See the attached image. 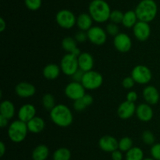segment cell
I'll return each instance as SVG.
<instances>
[{"mask_svg":"<svg viewBox=\"0 0 160 160\" xmlns=\"http://www.w3.org/2000/svg\"><path fill=\"white\" fill-rule=\"evenodd\" d=\"M112 12L109 3L105 0H92L88 6V13L96 23H105L109 20Z\"/></svg>","mask_w":160,"mask_h":160,"instance_id":"cell-1","label":"cell"},{"mask_svg":"<svg viewBox=\"0 0 160 160\" xmlns=\"http://www.w3.org/2000/svg\"><path fill=\"white\" fill-rule=\"evenodd\" d=\"M50 118L54 124L59 127L70 126L73 121V115L68 106L62 104H56L50 111Z\"/></svg>","mask_w":160,"mask_h":160,"instance_id":"cell-2","label":"cell"},{"mask_svg":"<svg viewBox=\"0 0 160 160\" xmlns=\"http://www.w3.org/2000/svg\"><path fill=\"white\" fill-rule=\"evenodd\" d=\"M134 11L138 20L150 23L157 16L158 5L155 0H142L137 5Z\"/></svg>","mask_w":160,"mask_h":160,"instance_id":"cell-3","label":"cell"},{"mask_svg":"<svg viewBox=\"0 0 160 160\" xmlns=\"http://www.w3.org/2000/svg\"><path fill=\"white\" fill-rule=\"evenodd\" d=\"M28 132L26 122L20 119L13 121L8 126V136L13 143H20L24 141Z\"/></svg>","mask_w":160,"mask_h":160,"instance_id":"cell-4","label":"cell"},{"mask_svg":"<svg viewBox=\"0 0 160 160\" xmlns=\"http://www.w3.org/2000/svg\"><path fill=\"white\" fill-rule=\"evenodd\" d=\"M81 83L86 89L95 90L102 86L103 83V77L98 72L93 70L89 71L84 73Z\"/></svg>","mask_w":160,"mask_h":160,"instance_id":"cell-5","label":"cell"},{"mask_svg":"<svg viewBox=\"0 0 160 160\" xmlns=\"http://www.w3.org/2000/svg\"><path fill=\"white\" fill-rule=\"evenodd\" d=\"M131 76L136 83L140 85H146L152 78V74L149 67L143 64L136 65L131 71Z\"/></svg>","mask_w":160,"mask_h":160,"instance_id":"cell-6","label":"cell"},{"mask_svg":"<svg viewBox=\"0 0 160 160\" xmlns=\"http://www.w3.org/2000/svg\"><path fill=\"white\" fill-rule=\"evenodd\" d=\"M61 72L67 76H72L79 69L78 60L72 53H67L62 57L60 61Z\"/></svg>","mask_w":160,"mask_h":160,"instance_id":"cell-7","label":"cell"},{"mask_svg":"<svg viewBox=\"0 0 160 160\" xmlns=\"http://www.w3.org/2000/svg\"><path fill=\"white\" fill-rule=\"evenodd\" d=\"M56 21L60 28L70 29L77 24V17L69 9H61L56 13Z\"/></svg>","mask_w":160,"mask_h":160,"instance_id":"cell-8","label":"cell"},{"mask_svg":"<svg viewBox=\"0 0 160 160\" xmlns=\"http://www.w3.org/2000/svg\"><path fill=\"white\" fill-rule=\"evenodd\" d=\"M86 89L81 83L72 81L66 86L65 95L72 100H77L81 99L85 95Z\"/></svg>","mask_w":160,"mask_h":160,"instance_id":"cell-9","label":"cell"},{"mask_svg":"<svg viewBox=\"0 0 160 160\" xmlns=\"http://www.w3.org/2000/svg\"><path fill=\"white\" fill-rule=\"evenodd\" d=\"M88 39L92 44L96 45H102L107 40V33L106 30L99 26H92L87 31Z\"/></svg>","mask_w":160,"mask_h":160,"instance_id":"cell-10","label":"cell"},{"mask_svg":"<svg viewBox=\"0 0 160 160\" xmlns=\"http://www.w3.org/2000/svg\"><path fill=\"white\" fill-rule=\"evenodd\" d=\"M133 33L136 39L140 42H145L151 35V27L149 23L138 20L133 28Z\"/></svg>","mask_w":160,"mask_h":160,"instance_id":"cell-11","label":"cell"},{"mask_svg":"<svg viewBox=\"0 0 160 160\" xmlns=\"http://www.w3.org/2000/svg\"><path fill=\"white\" fill-rule=\"evenodd\" d=\"M114 47L120 53H127L132 47V41L131 37L126 33L120 32L113 39Z\"/></svg>","mask_w":160,"mask_h":160,"instance_id":"cell-12","label":"cell"},{"mask_svg":"<svg viewBox=\"0 0 160 160\" xmlns=\"http://www.w3.org/2000/svg\"><path fill=\"white\" fill-rule=\"evenodd\" d=\"M135 104L128 100L122 102L117 108V115L121 119H129L136 113Z\"/></svg>","mask_w":160,"mask_h":160,"instance_id":"cell-13","label":"cell"},{"mask_svg":"<svg viewBox=\"0 0 160 160\" xmlns=\"http://www.w3.org/2000/svg\"><path fill=\"white\" fill-rule=\"evenodd\" d=\"M118 144L119 141L114 136L110 135L102 136L98 141V146L100 149L105 152H110V153L118 149Z\"/></svg>","mask_w":160,"mask_h":160,"instance_id":"cell-14","label":"cell"},{"mask_svg":"<svg viewBox=\"0 0 160 160\" xmlns=\"http://www.w3.org/2000/svg\"><path fill=\"white\" fill-rule=\"evenodd\" d=\"M135 114L139 120L145 122L151 121L154 115L152 108L151 105L147 103H142L138 105Z\"/></svg>","mask_w":160,"mask_h":160,"instance_id":"cell-15","label":"cell"},{"mask_svg":"<svg viewBox=\"0 0 160 160\" xmlns=\"http://www.w3.org/2000/svg\"><path fill=\"white\" fill-rule=\"evenodd\" d=\"M15 92L18 97L22 98H28L35 94L36 88L31 83L21 82L16 86Z\"/></svg>","mask_w":160,"mask_h":160,"instance_id":"cell-16","label":"cell"},{"mask_svg":"<svg viewBox=\"0 0 160 160\" xmlns=\"http://www.w3.org/2000/svg\"><path fill=\"white\" fill-rule=\"evenodd\" d=\"M142 96L145 102L148 104L156 105L159 101L160 94L159 90L154 86H147L142 91Z\"/></svg>","mask_w":160,"mask_h":160,"instance_id":"cell-17","label":"cell"},{"mask_svg":"<svg viewBox=\"0 0 160 160\" xmlns=\"http://www.w3.org/2000/svg\"><path fill=\"white\" fill-rule=\"evenodd\" d=\"M17 115H18V119L27 123L31 119H32L33 118L36 116L35 107L31 104H23L19 109Z\"/></svg>","mask_w":160,"mask_h":160,"instance_id":"cell-18","label":"cell"},{"mask_svg":"<svg viewBox=\"0 0 160 160\" xmlns=\"http://www.w3.org/2000/svg\"><path fill=\"white\" fill-rule=\"evenodd\" d=\"M78 60L79 68L81 69L83 72H87L92 70L95 61H94V58L91 53H88V52H83L78 56Z\"/></svg>","mask_w":160,"mask_h":160,"instance_id":"cell-19","label":"cell"},{"mask_svg":"<svg viewBox=\"0 0 160 160\" xmlns=\"http://www.w3.org/2000/svg\"><path fill=\"white\" fill-rule=\"evenodd\" d=\"M93 19L91 15L87 13H82L77 17V26L80 31H88L92 27Z\"/></svg>","mask_w":160,"mask_h":160,"instance_id":"cell-20","label":"cell"},{"mask_svg":"<svg viewBox=\"0 0 160 160\" xmlns=\"http://www.w3.org/2000/svg\"><path fill=\"white\" fill-rule=\"evenodd\" d=\"M28 131L32 133H39L44 130L45 127V122L42 117L37 116L27 122Z\"/></svg>","mask_w":160,"mask_h":160,"instance_id":"cell-21","label":"cell"},{"mask_svg":"<svg viewBox=\"0 0 160 160\" xmlns=\"http://www.w3.org/2000/svg\"><path fill=\"white\" fill-rule=\"evenodd\" d=\"M16 109L13 103L9 100H5L0 104V115L6 118L9 120L13 118Z\"/></svg>","mask_w":160,"mask_h":160,"instance_id":"cell-22","label":"cell"},{"mask_svg":"<svg viewBox=\"0 0 160 160\" xmlns=\"http://www.w3.org/2000/svg\"><path fill=\"white\" fill-rule=\"evenodd\" d=\"M61 72L60 66L56 64H48L44 67L43 76L48 80L56 79L59 76Z\"/></svg>","mask_w":160,"mask_h":160,"instance_id":"cell-23","label":"cell"},{"mask_svg":"<svg viewBox=\"0 0 160 160\" xmlns=\"http://www.w3.org/2000/svg\"><path fill=\"white\" fill-rule=\"evenodd\" d=\"M49 155V149L45 144H39L32 152L33 160H46Z\"/></svg>","mask_w":160,"mask_h":160,"instance_id":"cell-24","label":"cell"},{"mask_svg":"<svg viewBox=\"0 0 160 160\" xmlns=\"http://www.w3.org/2000/svg\"><path fill=\"white\" fill-rule=\"evenodd\" d=\"M138 21V18L135 11L128 10L127 12H125L124 14H123L122 24L125 28H134V25L137 24Z\"/></svg>","mask_w":160,"mask_h":160,"instance_id":"cell-25","label":"cell"},{"mask_svg":"<svg viewBox=\"0 0 160 160\" xmlns=\"http://www.w3.org/2000/svg\"><path fill=\"white\" fill-rule=\"evenodd\" d=\"M144 158V152L139 147H133L125 155L126 160H143Z\"/></svg>","mask_w":160,"mask_h":160,"instance_id":"cell-26","label":"cell"},{"mask_svg":"<svg viewBox=\"0 0 160 160\" xmlns=\"http://www.w3.org/2000/svg\"><path fill=\"white\" fill-rule=\"evenodd\" d=\"M71 152L67 147H59L56 149L52 155L53 160H70Z\"/></svg>","mask_w":160,"mask_h":160,"instance_id":"cell-27","label":"cell"},{"mask_svg":"<svg viewBox=\"0 0 160 160\" xmlns=\"http://www.w3.org/2000/svg\"><path fill=\"white\" fill-rule=\"evenodd\" d=\"M61 45H62V49L66 52L70 53L78 47V42H77L74 38L67 36V37H65L62 39Z\"/></svg>","mask_w":160,"mask_h":160,"instance_id":"cell-28","label":"cell"},{"mask_svg":"<svg viewBox=\"0 0 160 160\" xmlns=\"http://www.w3.org/2000/svg\"><path fill=\"white\" fill-rule=\"evenodd\" d=\"M42 104L43 108L49 111L56 105L54 96L50 93H46L42 97Z\"/></svg>","mask_w":160,"mask_h":160,"instance_id":"cell-29","label":"cell"},{"mask_svg":"<svg viewBox=\"0 0 160 160\" xmlns=\"http://www.w3.org/2000/svg\"><path fill=\"white\" fill-rule=\"evenodd\" d=\"M133 147V140L129 136H123L119 141L118 149L122 152H128Z\"/></svg>","mask_w":160,"mask_h":160,"instance_id":"cell-30","label":"cell"},{"mask_svg":"<svg viewBox=\"0 0 160 160\" xmlns=\"http://www.w3.org/2000/svg\"><path fill=\"white\" fill-rule=\"evenodd\" d=\"M142 140L146 145H152L156 142V137H155L154 133L150 130H145L142 134Z\"/></svg>","mask_w":160,"mask_h":160,"instance_id":"cell-31","label":"cell"},{"mask_svg":"<svg viewBox=\"0 0 160 160\" xmlns=\"http://www.w3.org/2000/svg\"><path fill=\"white\" fill-rule=\"evenodd\" d=\"M123 14L124 13L122 12L121 10H119V9H114L112 10L110 13V17H109V20H110L112 23L114 24H122L123 18Z\"/></svg>","mask_w":160,"mask_h":160,"instance_id":"cell-32","label":"cell"},{"mask_svg":"<svg viewBox=\"0 0 160 160\" xmlns=\"http://www.w3.org/2000/svg\"><path fill=\"white\" fill-rule=\"evenodd\" d=\"M42 3V0H24L26 7L31 11H36L40 9Z\"/></svg>","mask_w":160,"mask_h":160,"instance_id":"cell-33","label":"cell"},{"mask_svg":"<svg viewBox=\"0 0 160 160\" xmlns=\"http://www.w3.org/2000/svg\"><path fill=\"white\" fill-rule=\"evenodd\" d=\"M106 31L108 35L115 37L116 35H117L120 33V28H119L118 24L110 22V23L106 25Z\"/></svg>","mask_w":160,"mask_h":160,"instance_id":"cell-34","label":"cell"},{"mask_svg":"<svg viewBox=\"0 0 160 160\" xmlns=\"http://www.w3.org/2000/svg\"><path fill=\"white\" fill-rule=\"evenodd\" d=\"M152 157L156 160H160V143H155L150 149Z\"/></svg>","mask_w":160,"mask_h":160,"instance_id":"cell-35","label":"cell"},{"mask_svg":"<svg viewBox=\"0 0 160 160\" xmlns=\"http://www.w3.org/2000/svg\"><path fill=\"white\" fill-rule=\"evenodd\" d=\"M87 107V104L84 101L83 98L78 99L73 101V108L76 111H83Z\"/></svg>","mask_w":160,"mask_h":160,"instance_id":"cell-36","label":"cell"},{"mask_svg":"<svg viewBox=\"0 0 160 160\" xmlns=\"http://www.w3.org/2000/svg\"><path fill=\"white\" fill-rule=\"evenodd\" d=\"M135 82L133 79V78L131 76L126 77L123 79L122 81V86H123V88L127 89H132L134 86V84H135Z\"/></svg>","mask_w":160,"mask_h":160,"instance_id":"cell-37","label":"cell"},{"mask_svg":"<svg viewBox=\"0 0 160 160\" xmlns=\"http://www.w3.org/2000/svg\"><path fill=\"white\" fill-rule=\"evenodd\" d=\"M74 39H76V41L78 42H80V43H84V42H85L88 39L87 31H79L78 32L76 33Z\"/></svg>","mask_w":160,"mask_h":160,"instance_id":"cell-38","label":"cell"},{"mask_svg":"<svg viewBox=\"0 0 160 160\" xmlns=\"http://www.w3.org/2000/svg\"><path fill=\"white\" fill-rule=\"evenodd\" d=\"M84 73H85V72H83L81 69L79 68L71 76L72 80L74 82H78V83H81V81H82V79H83V77H84Z\"/></svg>","mask_w":160,"mask_h":160,"instance_id":"cell-39","label":"cell"},{"mask_svg":"<svg viewBox=\"0 0 160 160\" xmlns=\"http://www.w3.org/2000/svg\"><path fill=\"white\" fill-rule=\"evenodd\" d=\"M123 152L119 149H117L111 153V160H123Z\"/></svg>","mask_w":160,"mask_h":160,"instance_id":"cell-40","label":"cell"},{"mask_svg":"<svg viewBox=\"0 0 160 160\" xmlns=\"http://www.w3.org/2000/svg\"><path fill=\"white\" fill-rule=\"evenodd\" d=\"M127 100L130 102H133L135 103L136 100H138V93L134 90H131L127 94Z\"/></svg>","mask_w":160,"mask_h":160,"instance_id":"cell-41","label":"cell"},{"mask_svg":"<svg viewBox=\"0 0 160 160\" xmlns=\"http://www.w3.org/2000/svg\"><path fill=\"white\" fill-rule=\"evenodd\" d=\"M82 98H83V100H84V101L85 102V104H87L88 107L90 106V105H92V103L94 102L93 97H92V95H90V94L86 93L85 95L82 97Z\"/></svg>","mask_w":160,"mask_h":160,"instance_id":"cell-42","label":"cell"},{"mask_svg":"<svg viewBox=\"0 0 160 160\" xmlns=\"http://www.w3.org/2000/svg\"><path fill=\"white\" fill-rule=\"evenodd\" d=\"M8 124H9V119L0 115V126L2 128H5V127L7 126Z\"/></svg>","mask_w":160,"mask_h":160,"instance_id":"cell-43","label":"cell"},{"mask_svg":"<svg viewBox=\"0 0 160 160\" xmlns=\"http://www.w3.org/2000/svg\"><path fill=\"white\" fill-rule=\"evenodd\" d=\"M6 145H5L3 141H1V142H0V156L2 157L3 155H5V153H6Z\"/></svg>","mask_w":160,"mask_h":160,"instance_id":"cell-44","label":"cell"},{"mask_svg":"<svg viewBox=\"0 0 160 160\" xmlns=\"http://www.w3.org/2000/svg\"><path fill=\"white\" fill-rule=\"evenodd\" d=\"M6 28V22L5 21L4 19L2 17L0 18V31L2 32L5 31V29Z\"/></svg>","mask_w":160,"mask_h":160,"instance_id":"cell-45","label":"cell"},{"mask_svg":"<svg viewBox=\"0 0 160 160\" xmlns=\"http://www.w3.org/2000/svg\"><path fill=\"white\" fill-rule=\"evenodd\" d=\"M72 53V54L74 55L75 56L78 57V56H79L81 54V50H80V49L78 48V47H77V48L75 49V50H73V51L72 52V53Z\"/></svg>","mask_w":160,"mask_h":160,"instance_id":"cell-46","label":"cell"},{"mask_svg":"<svg viewBox=\"0 0 160 160\" xmlns=\"http://www.w3.org/2000/svg\"><path fill=\"white\" fill-rule=\"evenodd\" d=\"M143 160H156V159H154V158L152 157V158H145Z\"/></svg>","mask_w":160,"mask_h":160,"instance_id":"cell-47","label":"cell"}]
</instances>
